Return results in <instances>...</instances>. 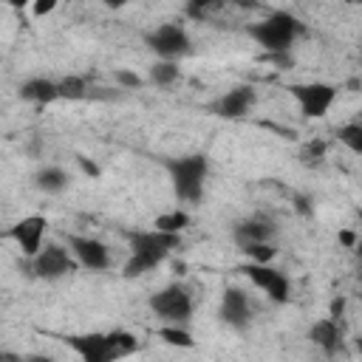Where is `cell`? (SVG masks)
I'll return each mask as SVG.
<instances>
[{
	"mask_svg": "<svg viewBox=\"0 0 362 362\" xmlns=\"http://www.w3.org/2000/svg\"><path fill=\"white\" fill-rule=\"evenodd\" d=\"M127 240H130V257H127L122 274L141 277V274L153 272L158 263H164L173 249H178L181 235L161 232V229H144V232H130Z\"/></svg>",
	"mask_w": 362,
	"mask_h": 362,
	"instance_id": "cell-1",
	"label": "cell"
},
{
	"mask_svg": "<svg viewBox=\"0 0 362 362\" xmlns=\"http://www.w3.org/2000/svg\"><path fill=\"white\" fill-rule=\"evenodd\" d=\"M68 345L85 359V362H110L116 359L113 354V345H110V337L107 334H79V337H68Z\"/></svg>",
	"mask_w": 362,
	"mask_h": 362,
	"instance_id": "cell-13",
	"label": "cell"
},
{
	"mask_svg": "<svg viewBox=\"0 0 362 362\" xmlns=\"http://www.w3.org/2000/svg\"><path fill=\"white\" fill-rule=\"evenodd\" d=\"M102 3H105L107 8H124V6L130 3V0H102Z\"/></svg>",
	"mask_w": 362,
	"mask_h": 362,
	"instance_id": "cell-32",
	"label": "cell"
},
{
	"mask_svg": "<svg viewBox=\"0 0 362 362\" xmlns=\"http://www.w3.org/2000/svg\"><path fill=\"white\" fill-rule=\"evenodd\" d=\"M79 164H82V170H85L88 175H99V167H96L93 161H88V158H82V156H79Z\"/></svg>",
	"mask_w": 362,
	"mask_h": 362,
	"instance_id": "cell-31",
	"label": "cell"
},
{
	"mask_svg": "<svg viewBox=\"0 0 362 362\" xmlns=\"http://www.w3.org/2000/svg\"><path fill=\"white\" fill-rule=\"evenodd\" d=\"M57 6H59V0H31V11H34V17H45V14H51Z\"/></svg>",
	"mask_w": 362,
	"mask_h": 362,
	"instance_id": "cell-28",
	"label": "cell"
},
{
	"mask_svg": "<svg viewBox=\"0 0 362 362\" xmlns=\"http://www.w3.org/2000/svg\"><path fill=\"white\" fill-rule=\"evenodd\" d=\"M17 96L23 102H34V105H51L59 99L57 93V82L54 79H45V76H31L25 79L20 88H17Z\"/></svg>",
	"mask_w": 362,
	"mask_h": 362,
	"instance_id": "cell-16",
	"label": "cell"
},
{
	"mask_svg": "<svg viewBox=\"0 0 362 362\" xmlns=\"http://www.w3.org/2000/svg\"><path fill=\"white\" fill-rule=\"evenodd\" d=\"M339 243L351 249V246L356 243V232H351V229H342V232H339Z\"/></svg>",
	"mask_w": 362,
	"mask_h": 362,
	"instance_id": "cell-30",
	"label": "cell"
},
{
	"mask_svg": "<svg viewBox=\"0 0 362 362\" xmlns=\"http://www.w3.org/2000/svg\"><path fill=\"white\" fill-rule=\"evenodd\" d=\"M189 223V215L184 209H170V212H161L156 221H153V229H161V232H173V235H181Z\"/></svg>",
	"mask_w": 362,
	"mask_h": 362,
	"instance_id": "cell-20",
	"label": "cell"
},
{
	"mask_svg": "<svg viewBox=\"0 0 362 362\" xmlns=\"http://www.w3.org/2000/svg\"><path fill=\"white\" fill-rule=\"evenodd\" d=\"M158 337L173 348H192V334L178 322H164L158 328Z\"/></svg>",
	"mask_w": 362,
	"mask_h": 362,
	"instance_id": "cell-21",
	"label": "cell"
},
{
	"mask_svg": "<svg viewBox=\"0 0 362 362\" xmlns=\"http://www.w3.org/2000/svg\"><path fill=\"white\" fill-rule=\"evenodd\" d=\"M76 266H79V263L74 260L71 249H65V246H59V243H45V246H40L37 255L28 257V274H34V277H40V280H48V283L74 274Z\"/></svg>",
	"mask_w": 362,
	"mask_h": 362,
	"instance_id": "cell-5",
	"label": "cell"
},
{
	"mask_svg": "<svg viewBox=\"0 0 362 362\" xmlns=\"http://www.w3.org/2000/svg\"><path fill=\"white\" fill-rule=\"evenodd\" d=\"M274 232H277V226H274L272 221L249 218V221L235 223L232 238H235V243L243 249V246H249V243H266V240H272V238H274Z\"/></svg>",
	"mask_w": 362,
	"mask_h": 362,
	"instance_id": "cell-14",
	"label": "cell"
},
{
	"mask_svg": "<svg viewBox=\"0 0 362 362\" xmlns=\"http://www.w3.org/2000/svg\"><path fill=\"white\" fill-rule=\"evenodd\" d=\"M255 105H257V90L252 85H238V88L221 93L218 99H212L206 105V110L218 119H243Z\"/></svg>",
	"mask_w": 362,
	"mask_h": 362,
	"instance_id": "cell-9",
	"label": "cell"
},
{
	"mask_svg": "<svg viewBox=\"0 0 362 362\" xmlns=\"http://www.w3.org/2000/svg\"><path fill=\"white\" fill-rule=\"evenodd\" d=\"M308 339L328 356H334L339 351V342H342V334H339V322L331 320V317H322L317 320L311 328H308Z\"/></svg>",
	"mask_w": 362,
	"mask_h": 362,
	"instance_id": "cell-15",
	"label": "cell"
},
{
	"mask_svg": "<svg viewBox=\"0 0 362 362\" xmlns=\"http://www.w3.org/2000/svg\"><path fill=\"white\" fill-rule=\"evenodd\" d=\"M88 90H90V88H88V79L79 76V74H71V76H65V79L57 82V93H59V99H68V102H79V99H85Z\"/></svg>",
	"mask_w": 362,
	"mask_h": 362,
	"instance_id": "cell-19",
	"label": "cell"
},
{
	"mask_svg": "<svg viewBox=\"0 0 362 362\" xmlns=\"http://www.w3.org/2000/svg\"><path fill=\"white\" fill-rule=\"evenodd\" d=\"M322 158H325V141H322V139H311V141L300 150V161H303L305 167H317V164H322Z\"/></svg>",
	"mask_w": 362,
	"mask_h": 362,
	"instance_id": "cell-25",
	"label": "cell"
},
{
	"mask_svg": "<svg viewBox=\"0 0 362 362\" xmlns=\"http://www.w3.org/2000/svg\"><path fill=\"white\" fill-rule=\"evenodd\" d=\"M45 232H48V218L45 215H25L8 229V238L20 246V252L25 257H31V255L40 252V246L45 240Z\"/></svg>",
	"mask_w": 362,
	"mask_h": 362,
	"instance_id": "cell-11",
	"label": "cell"
},
{
	"mask_svg": "<svg viewBox=\"0 0 362 362\" xmlns=\"http://www.w3.org/2000/svg\"><path fill=\"white\" fill-rule=\"evenodd\" d=\"M345 3H348V6H356V3H362V0H345Z\"/></svg>",
	"mask_w": 362,
	"mask_h": 362,
	"instance_id": "cell-35",
	"label": "cell"
},
{
	"mask_svg": "<svg viewBox=\"0 0 362 362\" xmlns=\"http://www.w3.org/2000/svg\"><path fill=\"white\" fill-rule=\"evenodd\" d=\"M34 187L40 192H45V195H59L68 187V173L62 167H57V164H48L34 175Z\"/></svg>",
	"mask_w": 362,
	"mask_h": 362,
	"instance_id": "cell-17",
	"label": "cell"
},
{
	"mask_svg": "<svg viewBox=\"0 0 362 362\" xmlns=\"http://www.w3.org/2000/svg\"><path fill=\"white\" fill-rule=\"evenodd\" d=\"M170 181H173V192L178 201L184 204H198L204 198V181L209 175V158L201 153L192 156H178V158H167L164 161Z\"/></svg>",
	"mask_w": 362,
	"mask_h": 362,
	"instance_id": "cell-3",
	"label": "cell"
},
{
	"mask_svg": "<svg viewBox=\"0 0 362 362\" xmlns=\"http://www.w3.org/2000/svg\"><path fill=\"white\" fill-rule=\"evenodd\" d=\"M0 359H20L17 354H8V351H0Z\"/></svg>",
	"mask_w": 362,
	"mask_h": 362,
	"instance_id": "cell-34",
	"label": "cell"
},
{
	"mask_svg": "<svg viewBox=\"0 0 362 362\" xmlns=\"http://www.w3.org/2000/svg\"><path fill=\"white\" fill-rule=\"evenodd\" d=\"M328 317L337 320V322L345 317V297H334V300H331V305H328Z\"/></svg>",
	"mask_w": 362,
	"mask_h": 362,
	"instance_id": "cell-29",
	"label": "cell"
},
{
	"mask_svg": "<svg viewBox=\"0 0 362 362\" xmlns=\"http://www.w3.org/2000/svg\"><path fill=\"white\" fill-rule=\"evenodd\" d=\"M288 93L297 102L303 119H322L337 102V88L328 82H297L288 88Z\"/></svg>",
	"mask_w": 362,
	"mask_h": 362,
	"instance_id": "cell-7",
	"label": "cell"
},
{
	"mask_svg": "<svg viewBox=\"0 0 362 362\" xmlns=\"http://www.w3.org/2000/svg\"><path fill=\"white\" fill-rule=\"evenodd\" d=\"M337 136H339V141H342L354 156L362 153V124H359V122H348V124H342V127L337 130Z\"/></svg>",
	"mask_w": 362,
	"mask_h": 362,
	"instance_id": "cell-22",
	"label": "cell"
},
{
	"mask_svg": "<svg viewBox=\"0 0 362 362\" xmlns=\"http://www.w3.org/2000/svg\"><path fill=\"white\" fill-rule=\"evenodd\" d=\"M178 76H181V68H178L175 59H156V62L150 65V71H147V79H150L153 85H158V88L173 85Z\"/></svg>",
	"mask_w": 362,
	"mask_h": 362,
	"instance_id": "cell-18",
	"label": "cell"
},
{
	"mask_svg": "<svg viewBox=\"0 0 362 362\" xmlns=\"http://www.w3.org/2000/svg\"><path fill=\"white\" fill-rule=\"evenodd\" d=\"M246 31L266 54H274V51H291L297 37L305 34V25L288 11H272L269 17L252 23Z\"/></svg>",
	"mask_w": 362,
	"mask_h": 362,
	"instance_id": "cell-2",
	"label": "cell"
},
{
	"mask_svg": "<svg viewBox=\"0 0 362 362\" xmlns=\"http://www.w3.org/2000/svg\"><path fill=\"white\" fill-rule=\"evenodd\" d=\"M240 252H243L249 260H255V263H272V257L277 255V249H274L272 240H266V243H249V246H243Z\"/></svg>",
	"mask_w": 362,
	"mask_h": 362,
	"instance_id": "cell-26",
	"label": "cell"
},
{
	"mask_svg": "<svg viewBox=\"0 0 362 362\" xmlns=\"http://www.w3.org/2000/svg\"><path fill=\"white\" fill-rule=\"evenodd\" d=\"M221 6H223V0H187L184 14H187L189 20H206V17H212Z\"/></svg>",
	"mask_w": 362,
	"mask_h": 362,
	"instance_id": "cell-24",
	"label": "cell"
},
{
	"mask_svg": "<svg viewBox=\"0 0 362 362\" xmlns=\"http://www.w3.org/2000/svg\"><path fill=\"white\" fill-rule=\"evenodd\" d=\"M113 82L122 85V88H127V90H136V88L144 85V79H141L136 71H127V68H116V71H113Z\"/></svg>",
	"mask_w": 362,
	"mask_h": 362,
	"instance_id": "cell-27",
	"label": "cell"
},
{
	"mask_svg": "<svg viewBox=\"0 0 362 362\" xmlns=\"http://www.w3.org/2000/svg\"><path fill=\"white\" fill-rule=\"evenodd\" d=\"M221 320L229 328H235V331L249 328V322H252V303H249V294L243 288H238V286L223 288V294H221Z\"/></svg>",
	"mask_w": 362,
	"mask_h": 362,
	"instance_id": "cell-12",
	"label": "cell"
},
{
	"mask_svg": "<svg viewBox=\"0 0 362 362\" xmlns=\"http://www.w3.org/2000/svg\"><path fill=\"white\" fill-rule=\"evenodd\" d=\"M150 311L161 320V322H189L192 311H195V303H192V294L187 286L181 283H170L164 286L161 291L150 294Z\"/></svg>",
	"mask_w": 362,
	"mask_h": 362,
	"instance_id": "cell-4",
	"label": "cell"
},
{
	"mask_svg": "<svg viewBox=\"0 0 362 362\" xmlns=\"http://www.w3.org/2000/svg\"><path fill=\"white\" fill-rule=\"evenodd\" d=\"M68 249L74 255V260L90 272H105L110 266V249L88 235H68Z\"/></svg>",
	"mask_w": 362,
	"mask_h": 362,
	"instance_id": "cell-10",
	"label": "cell"
},
{
	"mask_svg": "<svg viewBox=\"0 0 362 362\" xmlns=\"http://www.w3.org/2000/svg\"><path fill=\"white\" fill-rule=\"evenodd\" d=\"M11 8H25V6H31V0H6Z\"/></svg>",
	"mask_w": 362,
	"mask_h": 362,
	"instance_id": "cell-33",
	"label": "cell"
},
{
	"mask_svg": "<svg viewBox=\"0 0 362 362\" xmlns=\"http://www.w3.org/2000/svg\"><path fill=\"white\" fill-rule=\"evenodd\" d=\"M147 48L158 57V59H181L192 51V40L187 34V28L181 23H161L153 31L144 34Z\"/></svg>",
	"mask_w": 362,
	"mask_h": 362,
	"instance_id": "cell-6",
	"label": "cell"
},
{
	"mask_svg": "<svg viewBox=\"0 0 362 362\" xmlns=\"http://www.w3.org/2000/svg\"><path fill=\"white\" fill-rule=\"evenodd\" d=\"M240 272H243V274L249 277V283H252L255 288H260L272 303H288V297H291V283H288V277H286L280 269H274L272 263H255V260H249Z\"/></svg>",
	"mask_w": 362,
	"mask_h": 362,
	"instance_id": "cell-8",
	"label": "cell"
},
{
	"mask_svg": "<svg viewBox=\"0 0 362 362\" xmlns=\"http://www.w3.org/2000/svg\"><path fill=\"white\" fill-rule=\"evenodd\" d=\"M107 337H110V345H113L116 359H119V356H130V354L139 348V342H136V337H133L130 331L116 328V331H107Z\"/></svg>",
	"mask_w": 362,
	"mask_h": 362,
	"instance_id": "cell-23",
	"label": "cell"
}]
</instances>
